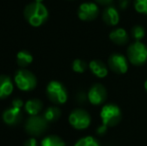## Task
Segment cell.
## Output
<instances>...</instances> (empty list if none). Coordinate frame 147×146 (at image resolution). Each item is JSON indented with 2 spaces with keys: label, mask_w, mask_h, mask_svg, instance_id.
Listing matches in <instances>:
<instances>
[{
  "label": "cell",
  "mask_w": 147,
  "mask_h": 146,
  "mask_svg": "<svg viewBox=\"0 0 147 146\" xmlns=\"http://www.w3.org/2000/svg\"><path fill=\"white\" fill-rule=\"evenodd\" d=\"M43 108V103L40 99H30L27 100L24 105V111L27 113L29 116H34V115H38L40 111Z\"/></svg>",
  "instance_id": "2e32d148"
},
{
  "label": "cell",
  "mask_w": 147,
  "mask_h": 146,
  "mask_svg": "<svg viewBox=\"0 0 147 146\" xmlns=\"http://www.w3.org/2000/svg\"><path fill=\"white\" fill-rule=\"evenodd\" d=\"M88 67L93 75L96 76L97 78H105L108 75V68L101 60L94 59V60L90 61Z\"/></svg>",
  "instance_id": "5bb4252c"
},
{
  "label": "cell",
  "mask_w": 147,
  "mask_h": 146,
  "mask_svg": "<svg viewBox=\"0 0 147 146\" xmlns=\"http://www.w3.org/2000/svg\"><path fill=\"white\" fill-rule=\"evenodd\" d=\"M23 119V114L22 110L19 108H15L13 106L7 108L2 113V120L5 124L9 126H14V125L19 124Z\"/></svg>",
  "instance_id": "8fae6325"
},
{
  "label": "cell",
  "mask_w": 147,
  "mask_h": 146,
  "mask_svg": "<svg viewBox=\"0 0 147 146\" xmlns=\"http://www.w3.org/2000/svg\"><path fill=\"white\" fill-rule=\"evenodd\" d=\"M87 63L85 61L81 60V59H75V60L72 62V70L76 73H84L87 69Z\"/></svg>",
  "instance_id": "44dd1931"
},
{
  "label": "cell",
  "mask_w": 147,
  "mask_h": 146,
  "mask_svg": "<svg viewBox=\"0 0 147 146\" xmlns=\"http://www.w3.org/2000/svg\"><path fill=\"white\" fill-rule=\"evenodd\" d=\"M24 146H38V141L35 137H30L24 142Z\"/></svg>",
  "instance_id": "484cf974"
},
{
  "label": "cell",
  "mask_w": 147,
  "mask_h": 146,
  "mask_svg": "<svg viewBox=\"0 0 147 146\" xmlns=\"http://www.w3.org/2000/svg\"><path fill=\"white\" fill-rule=\"evenodd\" d=\"M144 88H145V90L147 92V79L145 80V82H144Z\"/></svg>",
  "instance_id": "f546056e"
},
{
  "label": "cell",
  "mask_w": 147,
  "mask_h": 146,
  "mask_svg": "<svg viewBox=\"0 0 147 146\" xmlns=\"http://www.w3.org/2000/svg\"><path fill=\"white\" fill-rule=\"evenodd\" d=\"M24 105H25V103H24L23 100L20 99V98H14V99L12 100V106H13V107L22 109V108L24 107Z\"/></svg>",
  "instance_id": "cb8c5ba5"
},
{
  "label": "cell",
  "mask_w": 147,
  "mask_h": 146,
  "mask_svg": "<svg viewBox=\"0 0 147 146\" xmlns=\"http://www.w3.org/2000/svg\"><path fill=\"white\" fill-rule=\"evenodd\" d=\"M102 19L105 24L109 26H116L120 21L119 12L113 6H108L102 13Z\"/></svg>",
  "instance_id": "7c38bea8"
},
{
  "label": "cell",
  "mask_w": 147,
  "mask_h": 146,
  "mask_svg": "<svg viewBox=\"0 0 147 146\" xmlns=\"http://www.w3.org/2000/svg\"><path fill=\"white\" fill-rule=\"evenodd\" d=\"M109 38L113 43L117 45L126 44L129 40V35L124 28H115L109 33Z\"/></svg>",
  "instance_id": "9a60e30c"
},
{
  "label": "cell",
  "mask_w": 147,
  "mask_h": 146,
  "mask_svg": "<svg viewBox=\"0 0 147 146\" xmlns=\"http://www.w3.org/2000/svg\"><path fill=\"white\" fill-rule=\"evenodd\" d=\"M35 2H39V3H42V1L43 0H34Z\"/></svg>",
  "instance_id": "4dcf8cb0"
},
{
  "label": "cell",
  "mask_w": 147,
  "mask_h": 146,
  "mask_svg": "<svg viewBox=\"0 0 147 146\" xmlns=\"http://www.w3.org/2000/svg\"><path fill=\"white\" fill-rule=\"evenodd\" d=\"M40 146H66V143L58 135H47L41 140Z\"/></svg>",
  "instance_id": "d6986e66"
},
{
  "label": "cell",
  "mask_w": 147,
  "mask_h": 146,
  "mask_svg": "<svg viewBox=\"0 0 147 146\" xmlns=\"http://www.w3.org/2000/svg\"><path fill=\"white\" fill-rule=\"evenodd\" d=\"M108 66L116 74H125L128 71V59L124 55L114 53L108 58Z\"/></svg>",
  "instance_id": "30bf717a"
},
{
  "label": "cell",
  "mask_w": 147,
  "mask_h": 146,
  "mask_svg": "<svg viewBox=\"0 0 147 146\" xmlns=\"http://www.w3.org/2000/svg\"><path fill=\"white\" fill-rule=\"evenodd\" d=\"M16 61H17V64L19 65L22 68H25V67L29 66L33 61V56L32 54L27 50H21L17 53L16 55Z\"/></svg>",
  "instance_id": "ac0fdd59"
},
{
  "label": "cell",
  "mask_w": 147,
  "mask_h": 146,
  "mask_svg": "<svg viewBox=\"0 0 147 146\" xmlns=\"http://www.w3.org/2000/svg\"><path fill=\"white\" fill-rule=\"evenodd\" d=\"M95 1L99 4H102V5H109L112 3L113 0H95Z\"/></svg>",
  "instance_id": "83f0119b"
},
{
  "label": "cell",
  "mask_w": 147,
  "mask_h": 146,
  "mask_svg": "<svg viewBox=\"0 0 147 146\" xmlns=\"http://www.w3.org/2000/svg\"><path fill=\"white\" fill-rule=\"evenodd\" d=\"M99 14L98 5L94 2H84L78 7L77 15L82 21H92Z\"/></svg>",
  "instance_id": "ba28073f"
},
{
  "label": "cell",
  "mask_w": 147,
  "mask_h": 146,
  "mask_svg": "<svg viewBox=\"0 0 147 146\" xmlns=\"http://www.w3.org/2000/svg\"><path fill=\"white\" fill-rule=\"evenodd\" d=\"M74 146H100L98 141L92 136H85L80 138Z\"/></svg>",
  "instance_id": "ffe728a7"
},
{
  "label": "cell",
  "mask_w": 147,
  "mask_h": 146,
  "mask_svg": "<svg viewBox=\"0 0 147 146\" xmlns=\"http://www.w3.org/2000/svg\"><path fill=\"white\" fill-rule=\"evenodd\" d=\"M14 83L21 91H32L37 86V78L31 71L21 68L14 75Z\"/></svg>",
  "instance_id": "277c9868"
},
{
  "label": "cell",
  "mask_w": 147,
  "mask_h": 146,
  "mask_svg": "<svg viewBox=\"0 0 147 146\" xmlns=\"http://www.w3.org/2000/svg\"><path fill=\"white\" fill-rule=\"evenodd\" d=\"M121 110L116 104H105L100 110V118L102 120V124L106 125L107 127L117 125L121 120Z\"/></svg>",
  "instance_id": "8992f818"
},
{
  "label": "cell",
  "mask_w": 147,
  "mask_h": 146,
  "mask_svg": "<svg viewBox=\"0 0 147 146\" xmlns=\"http://www.w3.org/2000/svg\"><path fill=\"white\" fill-rule=\"evenodd\" d=\"M133 4L136 12L147 15V0H134Z\"/></svg>",
  "instance_id": "603a6c76"
},
{
  "label": "cell",
  "mask_w": 147,
  "mask_h": 146,
  "mask_svg": "<svg viewBox=\"0 0 147 146\" xmlns=\"http://www.w3.org/2000/svg\"><path fill=\"white\" fill-rule=\"evenodd\" d=\"M131 36L135 41H140L145 36V30L142 26L135 25L131 28Z\"/></svg>",
  "instance_id": "7402d4cb"
},
{
  "label": "cell",
  "mask_w": 147,
  "mask_h": 146,
  "mask_svg": "<svg viewBox=\"0 0 147 146\" xmlns=\"http://www.w3.org/2000/svg\"><path fill=\"white\" fill-rule=\"evenodd\" d=\"M127 59L135 66L145 64L147 61V46L141 41H134L127 49Z\"/></svg>",
  "instance_id": "3957f363"
},
{
  "label": "cell",
  "mask_w": 147,
  "mask_h": 146,
  "mask_svg": "<svg viewBox=\"0 0 147 146\" xmlns=\"http://www.w3.org/2000/svg\"><path fill=\"white\" fill-rule=\"evenodd\" d=\"M14 90V84L8 75H0V99L9 97Z\"/></svg>",
  "instance_id": "4fadbf2b"
},
{
  "label": "cell",
  "mask_w": 147,
  "mask_h": 146,
  "mask_svg": "<svg viewBox=\"0 0 147 146\" xmlns=\"http://www.w3.org/2000/svg\"><path fill=\"white\" fill-rule=\"evenodd\" d=\"M68 122L76 130H84L90 126L91 116L86 110L82 108H76L69 114Z\"/></svg>",
  "instance_id": "52a82bcc"
},
{
  "label": "cell",
  "mask_w": 147,
  "mask_h": 146,
  "mask_svg": "<svg viewBox=\"0 0 147 146\" xmlns=\"http://www.w3.org/2000/svg\"><path fill=\"white\" fill-rule=\"evenodd\" d=\"M46 94L52 103L61 105L66 103L68 99V92L65 86L58 80H51L46 86Z\"/></svg>",
  "instance_id": "7a4b0ae2"
},
{
  "label": "cell",
  "mask_w": 147,
  "mask_h": 146,
  "mask_svg": "<svg viewBox=\"0 0 147 146\" xmlns=\"http://www.w3.org/2000/svg\"><path fill=\"white\" fill-rule=\"evenodd\" d=\"M47 127H48V122L43 117V115L39 114L30 116L24 124L26 133L33 137L41 136L42 134H44V132L47 130Z\"/></svg>",
  "instance_id": "5b68a950"
},
{
  "label": "cell",
  "mask_w": 147,
  "mask_h": 146,
  "mask_svg": "<svg viewBox=\"0 0 147 146\" xmlns=\"http://www.w3.org/2000/svg\"><path fill=\"white\" fill-rule=\"evenodd\" d=\"M42 115L48 123L56 122L61 116V110L57 106H49L44 110Z\"/></svg>",
  "instance_id": "e0dca14e"
},
{
  "label": "cell",
  "mask_w": 147,
  "mask_h": 146,
  "mask_svg": "<svg viewBox=\"0 0 147 146\" xmlns=\"http://www.w3.org/2000/svg\"><path fill=\"white\" fill-rule=\"evenodd\" d=\"M107 98L106 88L100 83H96L90 87L87 93V99L92 105L98 106L105 102Z\"/></svg>",
  "instance_id": "9c48e42d"
},
{
  "label": "cell",
  "mask_w": 147,
  "mask_h": 146,
  "mask_svg": "<svg viewBox=\"0 0 147 146\" xmlns=\"http://www.w3.org/2000/svg\"><path fill=\"white\" fill-rule=\"evenodd\" d=\"M23 15L28 24H30L33 27H40L47 21L49 12L43 3L34 1L25 6Z\"/></svg>",
  "instance_id": "6da1fadb"
},
{
  "label": "cell",
  "mask_w": 147,
  "mask_h": 146,
  "mask_svg": "<svg viewBox=\"0 0 147 146\" xmlns=\"http://www.w3.org/2000/svg\"><path fill=\"white\" fill-rule=\"evenodd\" d=\"M131 0H118V5L121 10H126L130 5Z\"/></svg>",
  "instance_id": "d4e9b609"
},
{
  "label": "cell",
  "mask_w": 147,
  "mask_h": 146,
  "mask_svg": "<svg viewBox=\"0 0 147 146\" xmlns=\"http://www.w3.org/2000/svg\"><path fill=\"white\" fill-rule=\"evenodd\" d=\"M107 128L108 127L106 126V125H104V124H102L101 126H99V127H97V129H96V133L98 135H104L105 133L107 132Z\"/></svg>",
  "instance_id": "4316f807"
},
{
  "label": "cell",
  "mask_w": 147,
  "mask_h": 146,
  "mask_svg": "<svg viewBox=\"0 0 147 146\" xmlns=\"http://www.w3.org/2000/svg\"><path fill=\"white\" fill-rule=\"evenodd\" d=\"M87 98V96L86 95H84V93H82V92H80V93H78L77 94V100L79 102H82V101H84V100Z\"/></svg>",
  "instance_id": "f1b7e54d"
}]
</instances>
